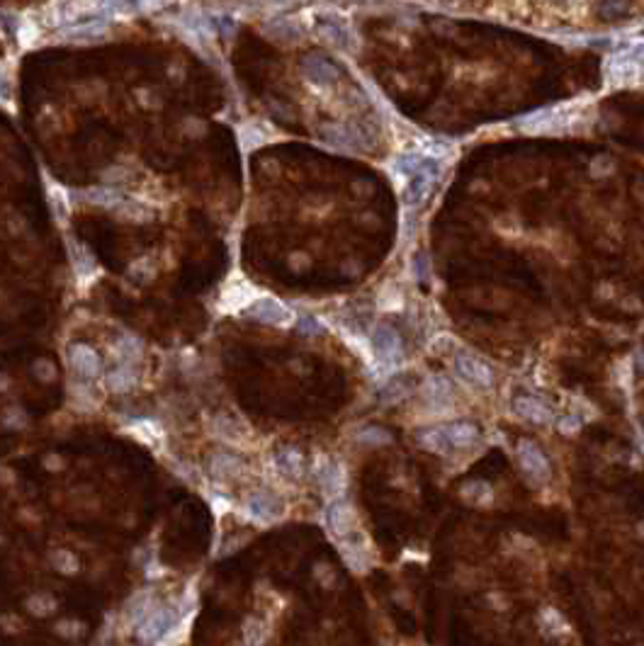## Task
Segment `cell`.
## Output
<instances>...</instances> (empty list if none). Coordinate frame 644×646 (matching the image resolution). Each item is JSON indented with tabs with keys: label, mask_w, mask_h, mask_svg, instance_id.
Wrapping results in <instances>:
<instances>
[{
	"label": "cell",
	"mask_w": 644,
	"mask_h": 646,
	"mask_svg": "<svg viewBox=\"0 0 644 646\" xmlns=\"http://www.w3.org/2000/svg\"><path fill=\"white\" fill-rule=\"evenodd\" d=\"M392 170L403 177V202L408 207H421L431 195V187L438 177V166L423 159L421 154H408L394 161Z\"/></svg>",
	"instance_id": "obj_1"
},
{
	"label": "cell",
	"mask_w": 644,
	"mask_h": 646,
	"mask_svg": "<svg viewBox=\"0 0 644 646\" xmlns=\"http://www.w3.org/2000/svg\"><path fill=\"white\" fill-rule=\"evenodd\" d=\"M171 624H173V615L168 612V610H163V608L151 610L149 617L139 624V639H144V642H158V639L171 629Z\"/></svg>",
	"instance_id": "obj_14"
},
{
	"label": "cell",
	"mask_w": 644,
	"mask_h": 646,
	"mask_svg": "<svg viewBox=\"0 0 644 646\" xmlns=\"http://www.w3.org/2000/svg\"><path fill=\"white\" fill-rule=\"evenodd\" d=\"M54 564H56V568H61L64 573H73L76 568H78V561H76V557H73V554H69V552H56L54 554Z\"/></svg>",
	"instance_id": "obj_32"
},
{
	"label": "cell",
	"mask_w": 644,
	"mask_h": 646,
	"mask_svg": "<svg viewBox=\"0 0 644 646\" xmlns=\"http://www.w3.org/2000/svg\"><path fill=\"white\" fill-rule=\"evenodd\" d=\"M355 440L362 442V445H387V442L392 440V435L387 430H382V428L367 425V428H362L360 432H357Z\"/></svg>",
	"instance_id": "obj_30"
},
{
	"label": "cell",
	"mask_w": 644,
	"mask_h": 646,
	"mask_svg": "<svg viewBox=\"0 0 644 646\" xmlns=\"http://www.w3.org/2000/svg\"><path fill=\"white\" fill-rule=\"evenodd\" d=\"M372 353L382 367H399L403 362L401 335L389 325H377L372 333Z\"/></svg>",
	"instance_id": "obj_2"
},
{
	"label": "cell",
	"mask_w": 644,
	"mask_h": 646,
	"mask_svg": "<svg viewBox=\"0 0 644 646\" xmlns=\"http://www.w3.org/2000/svg\"><path fill=\"white\" fill-rule=\"evenodd\" d=\"M518 462L523 467V471L538 484H545L550 479V460L545 457V452L540 450L535 442L523 440L518 445Z\"/></svg>",
	"instance_id": "obj_6"
},
{
	"label": "cell",
	"mask_w": 644,
	"mask_h": 646,
	"mask_svg": "<svg viewBox=\"0 0 644 646\" xmlns=\"http://www.w3.org/2000/svg\"><path fill=\"white\" fill-rule=\"evenodd\" d=\"M115 353H117V358H120L124 365H131L134 360L141 358V343L136 338H131V335H124V338L117 340Z\"/></svg>",
	"instance_id": "obj_28"
},
{
	"label": "cell",
	"mask_w": 644,
	"mask_h": 646,
	"mask_svg": "<svg viewBox=\"0 0 644 646\" xmlns=\"http://www.w3.org/2000/svg\"><path fill=\"white\" fill-rule=\"evenodd\" d=\"M326 522H329L331 532L336 537H348L355 530V511H352L350 503L334 501L326 511Z\"/></svg>",
	"instance_id": "obj_10"
},
{
	"label": "cell",
	"mask_w": 644,
	"mask_h": 646,
	"mask_svg": "<svg viewBox=\"0 0 644 646\" xmlns=\"http://www.w3.org/2000/svg\"><path fill=\"white\" fill-rule=\"evenodd\" d=\"M455 369H457V374L467 381V384L479 386V389H489V386L494 384L492 367H489L484 360L474 358V355L459 353L457 358H455Z\"/></svg>",
	"instance_id": "obj_5"
},
{
	"label": "cell",
	"mask_w": 644,
	"mask_h": 646,
	"mask_svg": "<svg viewBox=\"0 0 644 646\" xmlns=\"http://www.w3.org/2000/svg\"><path fill=\"white\" fill-rule=\"evenodd\" d=\"M248 314L253 318H258L260 323L280 325V328H285V325H292V321H294L292 309H287L282 302H278V299H273V297L255 299V302L248 307Z\"/></svg>",
	"instance_id": "obj_4"
},
{
	"label": "cell",
	"mask_w": 644,
	"mask_h": 646,
	"mask_svg": "<svg viewBox=\"0 0 644 646\" xmlns=\"http://www.w3.org/2000/svg\"><path fill=\"white\" fill-rule=\"evenodd\" d=\"M423 394L436 409H445L452 404V384L445 377H431L423 386Z\"/></svg>",
	"instance_id": "obj_16"
},
{
	"label": "cell",
	"mask_w": 644,
	"mask_h": 646,
	"mask_svg": "<svg viewBox=\"0 0 644 646\" xmlns=\"http://www.w3.org/2000/svg\"><path fill=\"white\" fill-rule=\"evenodd\" d=\"M316 32H319L326 42L334 44V47H338V49H350V44H352L350 29H348V24L343 20L336 17V15H319V20H316Z\"/></svg>",
	"instance_id": "obj_9"
},
{
	"label": "cell",
	"mask_w": 644,
	"mask_h": 646,
	"mask_svg": "<svg viewBox=\"0 0 644 646\" xmlns=\"http://www.w3.org/2000/svg\"><path fill=\"white\" fill-rule=\"evenodd\" d=\"M316 479H319L321 488L326 496H341L345 488V471L338 462L329 460V457H319L316 462Z\"/></svg>",
	"instance_id": "obj_8"
},
{
	"label": "cell",
	"mask_w": 644,
	"mask_h": 646,
	"mask_svg": "<svg viewBox=\"0 0 644 646\" xmlns=\"http://www.w3.org/2000/svg\"><path fill=\"white\" fill-rule=\"evenodd\" d=\"M576 423H579L576 418H561L559 420V430L561 432H574V430H579V425H576Z\"/></svg>",
	"instance_id": "obj_37"
},
{
	"label": "cell",
	"mask_w": 644,
	"mask_h": 646,
	"mask_svg": "<svg viewBox=\"0 0 644 646\" xmlns=\"http://www.w3.org/2000/svg\"><path fill=\"white\" fill-rule=\"evenodd\" d=\"M418 442H421L426 450L436 452V455H448L450 452V440H448V432L445 428H426V430H418Z\"/></svg>",
	"instance_id": "obj_22"
},
{
	"label": "cell",
	"mask_w": 644,
	"mask_h": 646,
	"mask_svg": "<svg viewBox=\"0 0 644 646\" xmlns=\"http://www.w3.org/2000/svg\"><path fill=\"white\" fill-rule=\"evenodd\" d=\"M76 256H78V260H76V272H78V277H85V274L95 272V260L83 251V248H78Z\"/></svg>",
	"instance_id": "obj_31"
},
{
	"label": "cell",
	"mask_w": 644,
	"mask_h": 646,
	"mask_svg": "<svg viewBox=\"0 0 644 646\" xmlns=\"http://www.w3.org/2000/svg\"><path fill=\"white\" fill-rule=\"evenodd\" d=\"M69 360H71V367L76 369L78 374H83V377H98L100 374V355L95 353L93 348H88V345H71L69 350Z\"/></svg>",
	"instance_id": "obj_11"
},
{
	"label": "cell",
	"mask_w": 644,
	"mask_h": 646,
	"mask_svg": "<svg viewBox=\"0 0 644 646\" xmlns=\"http://www.w3.org/2000/svg\"><path fill=\"white\" fill-rule=\"evenodd\" d=\"M185 27H187V34H192L195 39H212V34H214V27H212V22H209V17L199 13L187 15Z\"/></svg>",
	"instance_id": "obj_27"
},
{
	"label": "cell",
	"mask_w": 644,
	"mask_h": 646,
	"mask_svg": "<svg viewBox=\"0 0 644 646\" xmlns=\"http://www.w3.org/2000/svg\"><path fill=\"white\" fill-rule=\"evenodd\" d=\"M513 411L520 418L530 420V423H538V425H545L552 420V411L547 409L540 399H533V396H518V399L513 401Z\"/></svg>",
	"instance_id": "obj_15"
},
{
	"label": "cell",
	"mask_w": 644,
	"mask_h": 646,
	"mask_svg": "<svg viewBox=\"0 0 644 646\" xmlns=\"http://www.w3.org/2000/svg\"><path fill=\"white\" fill-rule=\"evenodd\" d=\"M268 634H270L268 624L258 617H250L246 619V624H243V639H246L248 646H263Z\"/></svg>",
	"instance_id": "obj_26"
},
{
	"label": "cell",
	"mask_w": 644,
	"mask_h": 646,
	"mask_svg": "<svg viewBox=\"0 0 644 646\" xmlns=\"http://www.w3.org/2000/svg\"><path fill=\"white\" fill-rule=\"evenodd\" d=\"M85 200L93 202V205H100V207H122L124 205V197H122V192L112 190V187H95V190H88L85 192Z\"/></svg>",
	"instance_id": "obj_23"
},
{
	"label": "cell",
	"mask_w": 644,
	"mask_h": 646,
	"mask_svg": "<svg viewBox=\"0 0 644 646\" xmlns=\"http://www.w3.org/2000/svg\"><path fill=\"white\" fill-rule=\"evenodd\" d=\"M238 141H241L243 151H255L268 141V134L258 124H243L238 126Z\"/></svg>",
	"instance_id": "obj_24"
},
{
	"label": "cell",
	"mask_w": 644,
	"mask_h": 646,
	"mask_svg": "<svg viewBox=\"0 0 644 646\" xmlns=\"http://www.w3.org/2000/svg\"><path fill=\"white\" fill-rule=\"evenodd\" d=\"M241 469H243L241 460L234 455H227V452H219V455H214L209 460V471L214 476H219V479H236L241 474Z\"/></svg>",
	"instance_id": "obj_18"
},
{
	"label": "cell",
	"mask_w": 644,
	"mask_h": 646,
	"mask_svg": "<svg viewBox=\"0 0 644 646\" xmlns=\"http://www.w3.org/2000/svg\"><path fill=\"white\" fill-rule=\"evenodd\" d=\"M450 154V146L448 144H428L426 149H423V159H428V161H433V159H445V156Z\"/></svg>",
	"instance_id": "obj_34"
},
{
	"label": "cell",
	"mask_w": 644,
	"mask_h": 646,
	"mask_svg": "<svg viewBox=\"0 0 644 646\" xmlns=\"http://www.w3.org/2000/svg\"><path fill=\"white\" fill-rule=\"evenodd\" d=\"M229 302H231V309H241V307H250V304L255 302L253 299V287H248V284H234V287L227 289V294H224L222 299V307H229Z\"/></svg>",
	"instance_id": "obj_25"
},
{
	"label": "cell",
	"mask_w": 644,
	"mask_h": 646,
	"mask_svg": "<svg viewBox=\"0 0 644 646\" xmlns=\"http://www.w3.org/2000/svg\"><path fill=\"white\" fill-rule=\"evenodd\" d=\"M401 381L399 379H394L392 384H387V389H382V399L385 401H399V399H403L406 396V389H401Z\"/></svg>",
	"instance_id": "obj_33"
},
{
	"label": "cell",
	"mask_w": 644,
	"mask_h": 646,
	"mask_svg": "<svg viewBox=\"0 0 644 646\" xmlns=\"http://www.w3.org/2000/svg\"><path fill=\"white\" fill-rule=\"evenodd\" d=\"M445 432L452 447H472L479 440V428L469 420H457V423L448 425Z\"/></svg>",
	"instance_id": "obj_19"
},
{
	"label": "cell",
	"mask_w": 644,
	"mask_h": 646,
	"mask_svg": "<svg viewBox=\"0 0 644 646\" xmlns=\"http://www.w3.org/2000/svg\"><path fill=\"white\" fill-rule=\"evenodd\" d=\"M299 330H301V333H306V335H316V333H321V323L316 321V318H301V321H299Z\"/></svg>",
	"instance_id": "obj_36"
},
{
	"label": "cell",
	"mask_w": 644,
	"mask_h": 646,
	"mask_svg": "<svg viewBox=\"0 0 644 646\" xmlns=\"http://www.w3.org/2000/svg\"><path fill=\"white\" fill-rule=\"evenodd\" d=\"M640 73H642L640 64H635V61L625 54H615L608 61V75H610L613 80H632Z\"/></svg>",
	"instance_id": "obj_20"
},
{
	"label": "cell",
	"mask_w": 644,
	"mask_h": 646,
	"mask_svg": "<svg viewBox=\"0 0 644 646\" xmlns=\"http://www.w3.org/2000/svg\"><path fill=\"white\" fill-rule=\"evenodd\" d=\"M275 467H278V471H282L285 476H289V479H299L301 471H304V457L299 455L297 450H282L275 455Z\"/></svg>",
	"instance_id": "obj_21"
},
{
	"label": "cell",
	"mask_w": 644,
	"mask_h": 646,
	"mask_svg": "<svg viewBox=\"0 0 644 646\" xmlns=\"http://www.w3.org/2000/svg\"><path fill=\"white\" fill-rule=\"evenodd\" d=\"M29 610H32V612H39V615H47L54 610V600L51 598H32L29 600Z\"/></svg>",
	"instance_id": "obj_35"
},
{
	"label": "cell",
	"mask_w": 644,
	"mask_h": 646,
	"mask_svg": "<svg viewBox=\"0 0 644 646\" xmlns=\"http://www.w3.org/2000/svg\"><path fill=\"white\" fill-rule=\"evenodd\" d=\"M248 513L258 522H275L282 515V503L270 493H253L248 496Z\"/></svg>",
	"instance_id": "obj_12"
},
{
	"label": "cell",
	"mask_w": 644,
	"mask_h": 646,
	"mask_svg": "<svg viewBox=\"0 0 644 646\" xmlns=\"http://www.w3.org/2000/svg\"><path fill=\"white\" fill-rule=\"evenodd\" d=\"M107 34L105 22H85V24H71V27H64L56 32V39L59 42H98Z\"/></svg>",
	"instance_id": "obj_13"
},
{
	"label": "cell",
	"mask_w": 644,
	"mask_h": 646,
	"mask_svg": "<svg viewBox=\"0 0 644 646\" xmlns=\"http://www.w3.org/2000/svg\"><path fill=\"white\" fill-rule=\"evenodd\" d=\"M301 73L304 78L309 80L311 85L316 88H334L336 80H338V71H336L334 64H329L321 56H306L301 61Z\"/></svg>",
	"instance_id": "obj_7"
},
{
	"label": "cell",
	"mask_w": 644,
	"mask_h": 646,
	"mask_svg": "<svg viewBox=\"0 0 644 646\" xmlns=\"http://www.w3.org/2000/svg\"><path fill=\"white\" fill-rule=\"evenodd\" d=\"M134 372H131L129 365H124V367L115 369V372L107 374V386H110L112 391H117V394H122V391H129L131 386H134Z\"/></svg>",
	"instance_id": "obj_29"
},
{
	"label": "cell",
	"mask_w": 644,
	"mask_h": 646,
	"mask_svg": "<svg viewBox=\"0 0 644 646\" xmlns=\"http://www.w3.org/2000/svg\"><path fill=\"white\" fill-rule=\"evenodd\" d=\"M265 32L278 42H299L301 37V27L289 17H273L270 22H265Z\"/></svg>",
	"instance_id": "obj_17"
},
{
	"label": "cell",
	"mask_w": 644,
	"mask_h": 646,
	"mask_svg": "<svg viewBox=\"0 0 644 646\" xmlns=\"http://www.w3.org/2000/svg\"><path fill=\"white\" fill-rule=\"evenodd\" d=\"M571 110L569 108H552V110H540L533 112L530 117L518 119V126L530 134H554L569 126Z\"/></svg>",
	"instance_id": "obj_3"
}]
</instances>
